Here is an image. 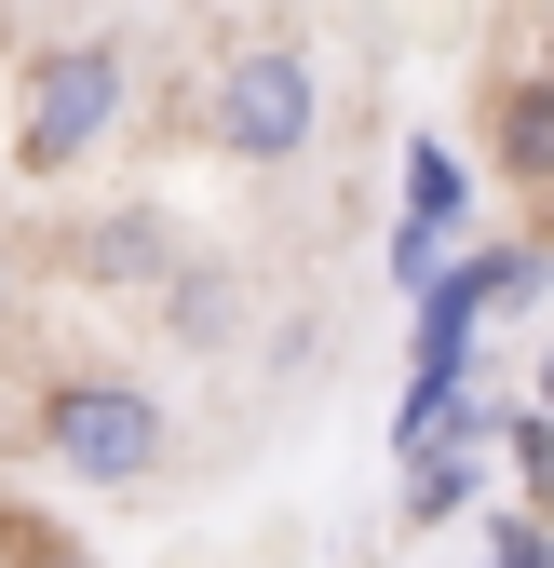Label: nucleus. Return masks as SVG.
Segmentation results:
<instances>
[{
	"label": "nucleus",
	"instance_id": "obj_3",
	"mask_svg": "<svg viewBox=\"0 0 554 568\" xmlns=\"http://www.w3.org/2000/svg\"><path fill=\"white\" fill-rule=\"evenodd\" d=\"M311 122H325V82H311V54H298L285 28L217 54V82H203V135H217L230 163H298Z\"/></svg>",
	"mask_w": 554,
	"mask_h": 568
},
{
	"label": "nucleus",
	"instance_id": "obj_13",
	"mask_svg": "<svg viewBox=\"0 0 554 568\" xmlns=\"http://www.w3.org/2000/svg\"><path fill=\"white\" fill-rule=\"evenodd\" d=\"M14 568H82V555H14Z\"/></svg>",
	"mask_w": 554,
	"mask_h": 568
},
{
	"label": "nucleus",
	"instance_id": "obj_11",
	"mask_svg": "<svg viewBox=\"0 0 554 568\" xmlns=\"http://www.w3.org/2000/svg\"><path fill=\"white\" fill-rule=\"evenodd\" d=\"M0 338H14V257H0Z\"/></svg>",
	"mask_w": 554,
	"mask_h": 568
},
{
	"label": "nucleus",
	"instance_id": "obj_9",
	"mask_svg": "<svg viewBox=\"0 0 554 568\" xmlns=\"http://www.w3.org/2000/svg\"><path fill=\"white\" fill-rule=\"evenodd\" d=\"M473 487H488V474H473V460H420V474H406V515H420V528H433V515H460V501H473Z\"/></svg>",
	"mask_w": 554,
	"mask_h": 568
},
{
	"label": "nucleus",
	"instance_id": "obj_14",
	"mask_svg": "<svg viewBox=\"0 0 554 568\" xmlns=\"http://www.w3.org/2000/svg\"><path fill=\"white\" fill-rule=\"evenodd\" d=\"M541 257H554V217H541Z\"/></svg>",
	"mask_w": 554,
	"mask_h": 568
},
{
	"label": "nucleus",
	"instance_id": "obj_8",
	"mask_svg": "<svg viewBox=\"0 0 554 568\" xmlns=\"http://www.w3.org/2000/svg\"><path fill=\"white\" fill-rule=\"evenodd\" d=\"M163 257H176V231L135 203V217H95V231H68V271L82 284H163Z\"/></svg>",
	"mask_w": 554,
	"mask_h": 568
},
{
	"label": "nucleus",
	"instance_id": "obj_10",
	"mask_svg": "<svg viewBox=\"0 0 554 568\" xmlns=\"http://www.w3.org/2000/svg\"><path fill=\"white\" fill-rule=\"evenodd\" d=\"M488 568H554V541H541V515H488Z\"/></svg>",
	"mask_w": 554,
	"mask_h": 568
},
{
	"label": "nucleus",
	"instance_id": "obj_7",
	"mask_svg": "<svg viewBox=\"0 0 554 568\" xmlns=\"http://www.w3.org/2000/svg\"><path fill=\"white\" fill-rule=\"evenodd\" d=\"M460 217H473V176H460V150H420V163H406V231H392V271H433Z\"/></svg>",
	"mask_w": 554,
	"mask_h": 568
},
{
	"label": "nucleus",
	"instance_id": "obj_1",
	"mask_svg": "<svg viewBox=\"0 0 554 568\" xmlns=\"http://www.w3.org/2000/svg\"><path fill=\"white\" fill-rule=\"evenodd\" d=\"M28 434H41V460L68 487H150L163 447H176V419H163L150 379H122V366H54L41 406H28Z\"/></svg>",
	"mask_w": 554,
	"mask_h": 568
},
{
	"label": "nucleus",
	"instance_id": "obj_6",
	"mask_svg": "<svg viewBox=\"0 0 554 568\" xmlns=\"http://www.w3.org/2000/svg\"><path fill=\"white\" fill-rule=\"evenodd\" d=\"M488 150H501V176H514V190H554V54L501 82V109H488Z\"/></svg>",
	"mask_w": 554,
	"mask_h": 568
},
{
	"label": "nucleus",
	"instance_id": "obj_2",
	"mask_svg": "<svg viewBox=\"0 0 554 568\" xmlns=\"http://www.w3.org/2000/svg\"><path fill=\"white\" fill-rule=\"evenodd\" d=\"M122 95H135V54H122L109 28L41 41V54H28V109H14V163H28V176H82V163L109 150Z\"/></svg>",
	"mask_w": 554,
	"mask_h": 568
},
{
	"label": "nucleus",
	"instance_id": "obj_12",
	"mask_svg": "<svg viewBox=\"0 0 554 568\" xmlns=\"http://www.w3.org/2000/svg\"><path fill=\"white\" fill-rule=\"evenodd\" d=\"M527 419H541V434H554V366H541V406H527Z\"/></svg>",
	"mask_w": 554,
	"mask_h": 568
},
{
	"label": "nucleus",
	"instance_id": "obj_5",
	"mask_svg": "<svg viewBox=\"0 0 554 568\" xmlns=\"http://www.w3.org/2000/svg\"><path fill=\"white\" fill-rule=\"evenodd\" d=\"M150 312H163L176 352H230V338H244V271H230V257H163Z\"/></svg>",
	"mask_w": 554,
	"mask_h": 568
},
{
	"label": "nucleus",
	"instance_id": "obj_4",
	"mask_svg": "<svg viewBox=\"0 0 554 568\" xmlns=\"http://www.w3.org/2000/svg\"><path fill=\"white\" fill-rule=\"evenodd\" d=\"M541 244H488V257H460V271H433V312H420V393H460V352H473V325L488 312H514V298H541Z\"/></svg>",
	"mask_w": 554,
	"mask_h": 568
}]
</instances>
